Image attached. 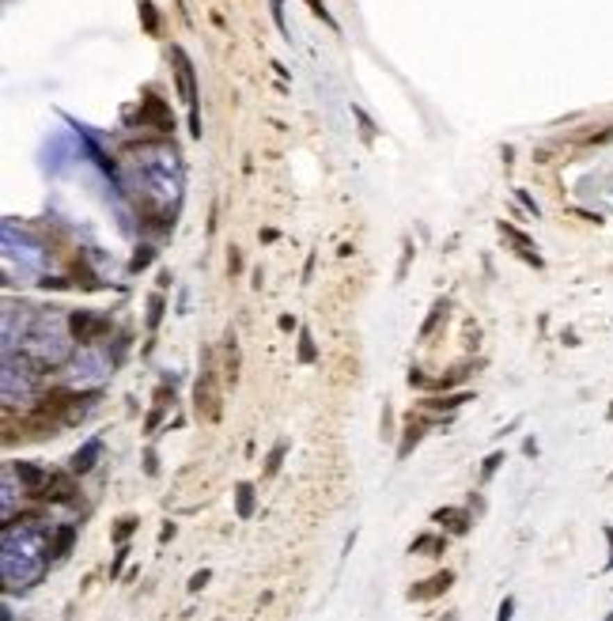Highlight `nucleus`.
I'll return each instance as SVG.
<instances>
[{"label": "nucleus", "instance_id": "nucleus-1", "mask_svg": "<svg viewBox=\"0 0 613 621\" xmlns=\"http://www.w3.org/2000/svg\"><path fill=\"white\" fill-rule=\"evenodd\" d=\"M193 409H197V417H201V420H220V413H223V398H220L216 368H212V352H205L201 379L193 383Z\"/></svg>", "mask_w": 613, "mask_h": 621}, {"label": "nucleus", "instance_id": "nucleus-2", "mask_svg": "<svg viewBox=\"0 0 613 621\" xmlns=\"http://www.w3.org/2000/svg\"><path fill=\"white\" fill-rule=\"evenodd\" d=\"M76 493H80V489H76V473L72 470H54L34 500H46V504H76Z\"/></svg>", "mask_w": 613, "mask_h": 621}, {"label": "nucleus", "instance_id": "nucleus-3", "mask_svg": "<svg viewBox=\"0 0 613 621\" xmlns=\"http://www.w3.org/2000/svg\"><path fill=\"white\" fill-rule=\"evenodd\" d=\"M68 330H72V338L80 345H95L102 333L110 330V318L106 315H91V310H72V315H68Z\"/></svg>", "mask_w": 613, "mask_h": 621}, {"label": "nucleus", "instance_id": "nucleus-4", "mask_svg": "<svg viewBox=\"0 0 613 621\" xmlns=\"http://www.w3.org/2000/svg\"><path fill=\"white\" fill-rule=\"evenodd\" d=\"M451 583H454V572H451V568H443V572H431L428 580H420V583H413V588H409V602H431V599H439V595L451 591Z\"/></svg>", "mask_w": 613, "mask_h": 621}, {"label": "nucleus", "instance_id": "nucleus-5", "mask_svg": "<svg viewBox=\"0 0 613 621\" xmlns=\"http://www.w3.org/2000/svg\"><path fill=\"white\" fill-rule=\"evenodd\" d=\"M447 420H451V417H447ZM447 420H436V417H417V420L409 417V420H405V428H401V443H398V462L409 459L413 447L424 439V432H428L431 425H447Z\"/></svg>", "mask_w": 613, "mask_h": 621}, {"label": "nucleus", "instance_id": "nucleus-6", "mask_svg": "<svg viewBox=\"0 0 613 621\" xmlns=\"http://www.w3.org/2000/svg\"><path fill=\"white\" fill-rule=\"evenodd\" d=\"M431 523L447 527L451 534H465L473 527V515H470V508H436V512H431Z\"/></svg>", "mask_w": 613, "mask_h": 621}, {"label": "nucleus", "instance_id": "nucleus-7", "mask_svg": "<svg viewBox=\"0 0 613 621\" xmlns=\"http://www.w3.org/2000/svg\"><path fill=\"white\" fill-rule=\"evenodd\" d=\"M465 402H473V394L470 391H447V394H431V398H420V405L424 409H436V413H454V409H462Z\"/></svg>", "mask_w": 613, "mask_h": 621}, {"label": "nucleus", "instance_id": "nucleus-8", "mask_svg": "<svg viewBox=\"0 0 613 621\" xmlns=\"http://www.w3.org/2000/svg\"><path fill=\"white\" fill-rule=\"evenodd\" d=\"M99 455H102V439H88V443H83L80 451L68 459V470H72V473H88V470H95Z\"/></svg>", "mask_w": 613, "mask_h": 621}, {"label": "nucleus", "instance_id": "nucleus-9", "mask_svg": "<svg viewBox=\"0 0 613 621\" xmlns=\"http://www.w3.org/2000/svg\"><path fill=\"white\" fill-rule=\"evenodd\" d=\"M12 470L19 473V481L27 485L31 496H38V489L46 485V478H49V470H42V466H34V462H12Z\"/></svg>", "mask_w": 613, "mask_h": 621}, {"label": "nucleus", "instance_id": "nucleus-10", "mask_svg": "<svg viewBox=\"0 0 613 621\" xmlns=\"http://www.w3.org/2000/svg\"><path fill=\"white\" fill-rule=\"evenodd\" d=\"M409 553L420 557H443L447 553V534H420V538L409 542Z\"/></svg>", "mask_w": 613, "mask_h": 621}, {"label": "nucleus", "instance_id": "nucleus-11", "mask_svg": "<svg viewBox=\"0 0 613 621\" xmlns=\"http://www.w3.org/2000/svg\"><path fill=\"white\" fill-rule=\"evenodd\" d=\"M72 542H76V523H65V527L54 534V546H49L54 560H65V557H68V549H72ZM49 553H46V560H49Z\"/></svg>", "mask_w": 613, "mask_h": 621}, {"label": "nucleus", "instance_id": "nucleus-12", "mask_svg": "<svg viewBox=\"0 0 613 621\" xmlns=\"http://www.w3.org/2000/svg\"><path fill=\"white\" fill-rule=\"evenodd\" d=\"M235 512H239V519H250V515H254V485H250V481H239L235 485Z\"/></svg>", "mask_w": 613, "mask_h": 621}, {"label": "nucleus", "instance_id": "nucleus-13", "mask_svg": "<svg viewBox=\"0 0 613 621\" xmlns=\"http://www.w3.org/2000/svg\"><path fill=\"white\" fill-rule=\"evenodd\" d=\"M447 307H451V304H447V299H436V304H431L428 318H424V326H420V341H428L431 333H436V326H439V322H443V318H447Z\"/></svg>", "mask_w": 613, "mask_h": 621}, {"label": "nucleus", "instance_id": "nucleus-14", "mask_svg": "<svg viewBox=\"0 0 613 621\" xmlns=\"http://www.w3.org/2000/svg\"><path fill=\"white\" fill-rule=\"evenodd\" d=\"M223 352H228V368H223V375L235 383L239 379V338H235V330H228V338H223Z\"/></svg>", "mask_w": 613, "mask_h": 621}, {"label": "nucleus", "instance_id": "nucleus-15", "mask_svg": "<svg viewBox=\"0 0 613 621\" xmlns=\"http://www.w3.org/2000/svg\"><path fill=\"white\" fill-rule=\"evenodd\" d=\"M136 527H141V519H136V515H122V519L114 523V534H110V538H114V546H125V542L136 534Z\"/></svg>", "mask_w": 613, "mask_h": 621}, {"label": "nucleus", "instance_id": "nucleus-16", "mask_svg": "<svg viewBox=\"0 0 613 621\" xmlns=\"http://www.w3.org/2000/svg\"><path fill=\"white\" fill-rule=\"evenodd\" d=\"M318 360V345L310 338V330H299V364H315Z\"/></svg>", "mask_w": 613, "mask_h": 621}, {"label": "nucleus", "instance_id": "nucleus-17", "mask_svg": "<svg viewBox=\"0 0 613 621\" xmlns=\"http://www.w3.org/2000/svg\"><path fill=\"white\" fill-rule=\"evenodd\" d=\"M159 322H163V292H152L148 296V330L155 333Z\"/></svg>", "mask_w": 613, "mask_h": 621}, {"label": "nucleus", "instance_id": "nucleus-18", "mask_svg": "<svg viewBox=\"0 0 613 621\" xmlns=\"http://www.w3.org/2000/svg\"><path fill=\"white\" fill-rule=\"evenodd\" d=\"M284 451H288V443H273V451H269V459H265V478H276L280 473V462H284Z\"/></svg>", "mask_w": 613, "mask_h": 621}, {"label": "nucleus", "instance_id": "nucleus-19", "mask_svg": "<svg viewBox=\"0 0 613 621\" xmlns=\"http://www.w3.org/2000/svg\"><path fill=\"white\" fill-rule=\"evenodd\" d=\"M504 462H507V459H504V451H492L488 459H485V466H481V481H488V478H492V473H496Z\"/></svg>", "mask_w": 613, "mask_h": 621}, {"label": "nucleus", "instance_id": "nucleus-20", "mask_svg": "<svg viewBox=\"0 0 613 621\" xmlns=\"http://www.w3.org/2000/svg\"><path fill=\"white\" fill-rule=\"evenodd\" d=\"M511 618H515V595H504V602L496 610V621H511Z\"/></svg>", "mask_w": 613, "mask_h": 621}, {"label": "nucleus", "instance_id": "nucleus-21", "mask_svg": "<svg viewBox=\"0 0 613 621\" xmlns=\"http://www.w3.org/2000/svg\"><path fill=\"white\" fill-rule=\"evenodd\" d=\"M125 560H129V542H125V546H118V553H114V565H110V580H114V576H118V572H122V568H125Z\"/></svg>", "mask_w": 613, "mask_h": 621}, {"label": "nucleus", "instance_id": "nucleus-22", "mask_svg": "<svg viewBox=\"0 0 613 621\" xmlns=\"http://www.w3.org/2000/svg\"><path fill=\"white\" fill-rule=\"evenodd\" d=\"M209 580H212V572H209V568H201V572H193V576H189V583H186V588L197 595V591H201V588H205V583H209Z\"/></svg>", "mask_w": 613, "mask_h": 621}, {"label": "nucleus", "instance_id": "nucleus-23", "mask_svg": "<svg viewBox=\"0 0 613 621\" xmlns=\"http://www.w3.org/2000/svg\"><path fill=\"white\" fill-rule=\"evenodd\" d=\"M148 262H152V246H141V250H136V258H133V273L144 269Z\"/></svg>", "mask_w": 613, "mask_h": 621}, {"label": "nucleus", "instance_id": "nucleus-24", "mask_svg": "<svg viewBox=\"0 0 613 621\" xmlns=\"http://www.w3.org/2000/svg\"><path fill=\"white\" fill-rule=\"evenodd\" d=\"M159 420H163V405H155V409L148 413V420H144V432H155V428H159Z\"/></svg>", "mask_w": 613, "mask_h": 621}, {"label": "nucleus", "instance_id": "nucleus-25", "mask_svg": "<svg viewBox=\"0 0 613 621\" xmlns=\"http://www.w3.org/2000/svg\"><path fill=\"white\" fill-rule=\"evenodd\" d=\"M276 326H280L284 333H292V330H303V326H299V318H296V315H280V322H276Z\"/></svg>", "mask_w": 613, "mask_h": 621}, {"label": "nucleus", "instance_id": "nucleus-26", "mask_svg": "<svg viewBox=\"0 0 613 621\" xmlns=\"http://www.w3.org/2000/svg\"><path fill=\"white\" fill-rule=\"evenodd\" d=\"M144 470H148L152 478H155V473H159V462H155V451H148V455H144Z\"/></svg>", "mask_w": 613, "mask_h": 621}, {"label": "nucleus", "instance_id": "nucleus-27", "mask_svg": "<svg viewBox=\"0 0 613 621\" xmlns=\"http://www.w3.org/2000/svg\"><path fill=\"white\" fill-rule=\"evenodd\" d=\"M602 534H606V542H610V557H606V572L613 568V527H602Z\"/></svg>", "mask_w": 613, "mask_h": 621}, {"label": "nucleus", "instance_id": "nucleus-28", "mask_svg": "<svg viewBox=\"0 0 613 621\" xmlns=\"http://www.w3.org/2000/svg\"><path fill=\"white\" fill-rule=\"evenodd\" d=\"M175 534H178V527H175V523H163V530H159V542H170V538H175Z\"/></svg>", "mask_w": 613, "mask_h": 621}, {"label": "nucleus", "instance_id": "nucleus-29", "mask_svg": "<svg viewBox=\"0 0 613 621\" xmlns=\"http://www.w3.org/2000/svg\"><path fill=\"white\" fill-rule=\"evenodd\" d=\"M523 455H530V459L538 455V439H534V436H530V439H523Z\"/></svg>", "mask_w": 613, "mask_h": 621}, {"label": "nucleus", "instance_id": "nucleus-30", "mask_svg": "<svg viewBox=\"0 0 613 621\" xmlns=\"http://www.w3.org/2000/svg\"><path fill=\"white\" fill-rule=\"evenodd\" d=\"M228 265H231V273H239V269H243V258H239L235 250H231V262H228Z\"/></svg>", "mask_w": 613, "mask_h": 621}, {"label": "nucleus", "instance_id": "nucleus-31", "mask_svg": "<svg viewBox=\"0 0 613 621\" xmlns=\"http://www.w3.org/2000/svg\"><path fill=\"white\" fill-rule=\"evenodd\" d=\"M606 420H613V405H610V413H606Z\"/></svg>", "mask_w": 613, "mask_h": 621}, {"label": "nucleus", "instance_id": "nucleus-32", "mask_svg": "<svg viewBox=\"0 0 613 621\" xmlns=\"http://www.w3.org/2000/svg\"><path fill=\"white\" fill-rule=\"evenodd\" d=\"M606 621H613V614H606Z\"/></svg>", "mask_w": 613, "mask_h": 621}, {"label": "nucleus", "instance_id": "nucleus-33", "mask_svg": "<svg viewBox=\"0 0 613 621\" xmlns=\"http://www.w3.org/2000/svg\"><path fill=\"white\" fill-rule=\"evenodd\" d=\"M610 481H613V473H610Z\"/></svg>", "mask_w": 613, "mask_h": 621}]
</instances>
